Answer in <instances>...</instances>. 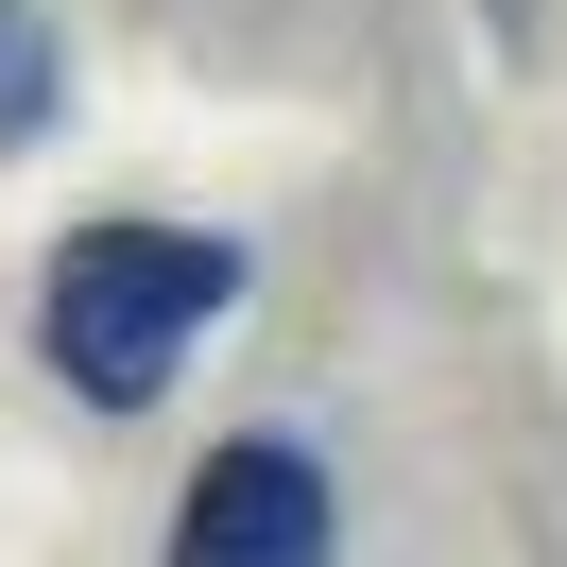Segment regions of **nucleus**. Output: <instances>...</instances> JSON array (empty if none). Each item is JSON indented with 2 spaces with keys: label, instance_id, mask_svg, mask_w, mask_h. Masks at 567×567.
<instances>
[{
  "label": "nucleus",
  "instance_id": "nucleus-2",
  "mask_svg": "<svg viewBox=\"0 0 567 567\" xmlns=\"http://www.w3.org/2000/svg\"><path fill=\"white\" fill-rule=\"evenodd\" d=\"M327 550H344V498H327V464L292 430L207 447L189 498H173V567H327Z\"/></svg>",
  "mask_w": 567,
  "mask_h": 567
},
{
  "label": "nucleus",
  "instance_id": "nucleus-3",
  "mask_svg": "<svg viewBox=\"0 0 567 567\" xmlns=\"http://www.w3.org/2000/svg\"><path fill=\"white\" fill-rule=\"evenodd\" d=\"M52 121H70V52H52L35 0H0V155H35Z\"/></svg>",
  "mask_w": 567,
  "mask_h": 567
},
{
  "label": "nucleus",
  "instance_id": "nucleus-1",
  "mask_svg": "<svg viewBox=\"0 0 567 567\" xmlns=\"http://www.w3.org/2000/svg\"><path fill=\"white\" fill-rule=\"evenodd\" d=\"M224 310H241V241H207V224H70L35 276V361L86 413H155V379Z\"/></svg>",
  "mask_w": 567,
  "mask_h": 567
}]
</instances>
